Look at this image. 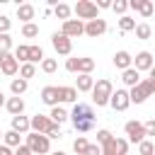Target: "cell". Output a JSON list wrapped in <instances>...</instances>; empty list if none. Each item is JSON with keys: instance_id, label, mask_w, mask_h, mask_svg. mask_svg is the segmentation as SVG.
<instances>
[{"instance_id": "cell-8", "label": "cell", "mask_w": 155, "mask_h": 155, "mask_svg": "<svg viewBox=\"0 0 155 155\" xmlns=\"http://www.w3.org/2000/svg\"><path fill=\"white\" fill-rule=\"evenodd\" d=\"M19 65L22 63L15 58V53H0V73L2 75H17Z\"/></svg>"}, {"instance_id": "cell-10", "label": "cell", "mask_w": 155, "mask_h": 155, "mask_svg": "<svg viewBox=\"0 0 155 155\" xmlns=\"http://www.w3.org/2000/svg\"><path fill=\"white\" fill-rule=\"evenodd\" d=\"M109 104H111V109H114V111H126V109H128V104H131L128 90H114V94H111Z\"/></svg>"}, {"instance_id": "cell-40", "label": "cell", "mask_w": 155, "mask_h": 155, "mask_svg": "<svg viewBox=\"0 0 155 155\" xmlns=\"http://www.w3.org/2000/svg\"><path fill=\"white\" fill-rule=\"evenodd\" d=\"M111 10H114L116 15H121V17H124V15H126V10H128V0H116V2L111 5Z\"/></svg>"}, {"instance_id": "cell-53", "label": "cell", "mask_w": 155, "mask_h": 155, "mask_svg": "<svg viewBox=\"0 0 155 155\" xmlns=\"http://www.w3.org/2000/svg\"><path fill=\"white\" fill-rule=\"evenodd\" d=\"M2 136H5V133H2V131H0V143H2Z\"/></svg>"}, {"instance_id": "cell-20", "label": "cell", "mask_w": 155, "mask_h": 155, "mask_svg": "<svg viewBox=\"0 0 155 155\" xmlns=\"http://www.w3.org/2000/svg\"><path fill=\"white\" fill-rule=\"evenodd\" d=\"M5 109H7L12 116H19V114H24V99H22V97H10L7 104H5Z\"/></svg>"}, {"instance_id": "cell-17", "label": "cell", "mask_w": 155, "mask_h": 155, "mask_svg": "<svg viewBox=\"0 0 155 155\" xmlns=\"http://www.w3.org/2000/svg\"><path fill=\"white\" fill-rule=\"evenodd\" d=\"M58 99L65 102V104H78V90H75V87L58 85Z\"/></svg>"}, {"instance_id": "cell-29", "label": "cell", "mask_w": 155, "mask_h": 155, "mask_svg": "<svg viewBox=\"0 0 155 155\" xmlns=\"http://www.w3.org/2000/svg\"><path fill=\"white\" fill-rule=\"evenodd\" d=\"M119 29H121V34L124 31H136V19H131L128 15L119 17Z\"/></svg>"}, {"instance_id": "cell-7", "label": "cell", "mask_w": 155, "mask_h": 155, "mask_svg": "<svg viewBox=\"0 0 155 155\" xmlns=\"http://www.w3.org/2000/svg\"><path fill=\"white\" fill-rule=\"evenodd\" d=\"M51 46L56 48V53L70 56V51H73V39H68L63 31H53V34H51Z\"/></svg>"}, {"instance_id": "cell-42", "label": "cell", "mask_w": 155, "mask_h": 155, "mask_svg": "<svg viewBox=\"0 0 155 155\" xmlns=\"http://www.w3.org/2000/svg\"><path fill=\"white\" fill-rule=\"evenodd\" d=\"M116 138V136H114ZM114 138L107 143V145H102V155H116V148H114Z\"/></svg>"}, {"instance_id": "cell-22", "label": "cell", "mask_w": 155, "mask_h": 155, "mask_svg": "<svg viewBox=\"0 0 155 155\" xmlns=\"http://www.w3.org/2000/svg\"><path fill=\"white\" fill-rule=\"evenodd\" d=\"M2 143L7 145V148H19L22 145V133H17V131H5V136H2Z\"/></svg>"}, {"instance_id": "cell-21", "label": "cell", "mask_w": 155, "mask_h": 155, "mask_svg": "<svg viewBox=\"0 0 155 155\" xmlns=\"http://www.w3.org/2000/svg\"><path fill=\"white\" fill-rule=\"evenodd\" d=\"M121 80H124V85L136 87V85H140V73H138L136 68H128V70H124V73H121Z\"/></svg>"}, {"instance_id": "cell-38", "label": "cell", "mask_w": 155, "mask_h": 155, "mask_svg": "<svg viewBox=\"0 0 155 155\" xmlns=\"http://www.w3.org/2000/svg\"><path fill=\"white\" fill-rule=\"evenodd\" d=\"M111 138H114L111 131H107V128H99V131H97V145H107Z\"/></svg>"}, {"instance_id": "cell-23", "label": "cell", "mask_w": 155, "mask_h": 155, "mask_svg": "<svg viewBox=\"0 0 155 155\" xmlns=\"http://www.w3.org/2000/svg\"><path fill=\"white\" fill-rule=\"evenodd\" d=\"M92 70H94V61H92L90 56L78 58V75H90Z\"/></svg>"}, {"instance_id": "cell-9", "label": "cell", "mask_w": 155, "mask_h": 155, "mask_svg": "<svg viewBox=\"0 0 155 155\" xmlns=\"http://www.w3.org/2000/svg\"><path fill=\"white\" fill-rule=\"evenodd\" d=\"M61 31H63L68 39H78V36L85 34V22H82V19H68V22H63Z\"/></svg>"}, {"instance_id": "cell-54", "label": "cell", "mask_w": 155, "mask_h": 155, "mask_svg": "<svg viewBox=\"0 0 155 155\" xmlns=\"http://www.w3.org/2000/svg\"><path fill=\"white\" fill-rule=\"evenodd\" d=\"M0 82H2V78H0Z\"/></svg>"}, {"instance_id": "cell-43", "label": "cell", "mask_w": 155, "mask_h": 155, "mask_svg": "<svg viewBox=\"0 0 155 155\" xmlns=\"http://www.w3.org/2000/svg\"><path fill=\"white\" fill-rule=\"evenodd\" d=\"M85 155H102V145L90 143V145H87V150H85Z\"/></svg>"}, {"instance_id": "cell-48", "label": "cell", "mask_w": 155, "mask_h": 155, "mask_svg": "<svg viewBox=\"0 0 155 155\" xmlns=\"http://www.w3.org/2000/svg\"><path fill=\"white\" fill-rule=\"evenodd\" d=\"M111 5H114L111 0H97V10H109Z\"/></svg>"}, {"instance_id": "cell-32", "label": "cell", "mask_w": 155, "mask_h": 155, "mask_svg": "<svg viewBox=\"0 0 155 155\" xmlns=\"http://www.w3.org/2000/svg\"><path fill=\"white\" fill-rule=\"evenodd\" d=\"M138 12H140V17H145V19H148V17H153V15H155V5H153L150 0H140V10H138Z\"/></svg>"}, {"instance_id": "cell-49", "label": "cell", "mask_w": 155, "mask_h": 155, "mask_svg": "<svg viewBox=\"0 0 155 155\" xmlns=\"http://www.w3.org/2000/svg\"><path fill=\"white\" fill-rule=\"evenodd\" d=\"M0 155H15V153H12V148H7L5 143H0Z\"/></svg>"}, {"instance_id": "cell-34", "label": "cell", "mask_w": 155, "mask_h": 155, "mask_svg": "<svg viewBox=\"0 0 155 155\" xmlns=\"http://www.w3.org/2000/svg\"><path fill=\"white\" fill-rule=\"evenodd\" d=\"M41 61H44V48H41V46H31V48H29V63L36 65V63H41Z\"/></svg>"}, {"instance_id": "cell-14", "label": "cell", "mask_w": 155, "mask_h": 155, "mask_svg": "<svg viewBox=\"0 0 155 155\" xmlns=\"http://www.w3.org/2000/svg\"><path fill=\"white\" fill-rule=\"evenodd\" d=\"M41 102L48 104L51 109L58 107V104H61V99H58V87H56V85H46V87L41 90Z\"/></svg>"}, {"instance_id": "cell-16", "label": "cell", "mask_w": 155, "mask_h": 155, "mask_svg": "<svg viewBox=\"0 0 155 155\" xmlns=\"http://www.w3.org/2000/svg\"><path fill=\"white\" fill-rule=\"evenodd\" d=\"M34 15H36V10H34L31 2H22V5H17V17L22 19V24H29V22L34 19Z\"/></svg>"}, {"instance_id": "cell-19", "label": "cell", "mask_w": 155, "mask_h": 155, "mask_svg": "<svg viewBox=\"0 0 155 155\" xmlns=\"http://www.w3.org/2000/svg\"><path fill=\"white\" fill-rule=\"evenodd\" d=\"M94 87V78L92 75H78L75 78V90L78 92H92Z\"/></svg>"}, {"instance_id": "cell-27", "label": "cell", "mask_w": 155, "mask_h": 155, "mask_svg": "<svg viewBox=\"0 0 155 155\" xmlns=\"http://www.w3.org/2000/svg\"><path fill=\"white\" fill-rule=\"evenodd\" d=\"M150 34H153V27H150L148 22H140V24H136V39L145 41V39H150Z\"/></svg>"}, {"instance_id": "cell-18", "label": "cell", "mask_w": 155, "mask_h": 155, "mask_svg": "<svg viewBox=\"0 0 155 155\" xmlns=\"http://www.w3.org/2000/svg\"><path fill=\"white\" fill-rule=\"evenodd\" d=\"M12 131H17V133H29V131H31V119L24 116V114L12 116Z\"/></svg>"}, {"instance_id": "cell-6", "label": "cell", "mask_w": 155, "mask_h": 155, "mask_svg": "<svg viewBox=\"0 0 155 155\" xmlns=\"http://www.w3.org/2000/svg\"><path fill=\"white\" fill-rule=\"evenodd\" d=\"M124 131H126V140L128 143H136V145H140L143 140H145V126L140 124V121H126L124 124Z\"/></svg>"}, {"instance_id": "cell-47", "label": "cell", "mask_w": 155, "mask_h": 155, "mask_svg": "<svg viewBox=\"0 0 155 155\" xmlns=\"http://www.w3.org/2000/svg\"><path fill=\"white\" fill-rule=\"evenodd\" d=\"M15 155H34V153L29 150V145H27V143H22L19 148H15Z\"/></svg>"}, {"instance_id": "cell-26", "label": "cell", "mask_w": 155, "mask_h": 155, "mask_svg": "<svg viewBox=\"0 0 155 155\" xmlns=\"http://www.w3.org/2000/svg\"><path fill=\"white\" fill-rule=\"evenodd\" d=\"M70 12H73V7H70V5H65V2H58V5L53 7L56 19H63V22H68V19H70Z\"/></svg>"}, {"instance_id": "cell-2", "label": "cell", "mask_w": 155, "mask_h": 155, "mask_svg": "<svg viewBox=\"0 0 155 155\" xmlns=\"http://www.w3.org/2000/svg\"><path fill=\"white\" fill-rule=\"evenodd\" d=\"M111 94H114L111 80L99 78V80L94 82V87H92V104H94V107H107L109 99H111Z\"/></svg>"}, {"instance_id": "cell-39", "label": "cell", "mask_w": 155, "mask_h": 155, "mask_svg": "<svg viewBox=\"0 0 155 155\" xmlns=\"http://www.w3.org/2000/svg\"><path fill=\"white\" fill-rule=\"evenodd\" d=\"M10 48H12V36L0 34V53H10Z\"/></svg>"}, {"instance_id": "cell-5", "label": "cell", "mask_w": 155, "mask_h": 155, "mask_svg": "<svg viewBox=\"0 0 155 155\" xmlns=\"http://www.w3.org/2000/svg\"><path fill=\"white\" fill-rule=\"evenodd\" d=\"M73 12L78 15V19H85V22H92V19L99 17L97 2H92V0H78L75 7H73Z\"/></svg>"}, {"instance_id": "cell-13", "label": "cell", "mask_w": 155, "mask_h": 155, "mask_svg": "<svg viewBox=\"0 0 155 155\" xmlns=\"http://www.w3.org/2000/svg\"><path fill=\"white\" fill-rule=\"evenodd\" d=\"M53 126V121H51V116H46V114H34L31 116V131L34 133H48V128Z\"/></svg>"}, {"instance_id": "cell-12", "label": "cell", "mask_w": 155, "mask_h": 155, "mask_svg": "<svg viewBox=\"0 0 155 155\" xmlns=\"http://www.w3.org/2000/svg\"><path fill=\"white\" fill-rule=\"evenodd\" d=\"M153 65H155V61H153V53L150 51H140V53H136V58H133V68L138 70V73H143V70H153Z\"/></svg>"}, {"instance_id": "cell-4", "label": "cell", "mask_w": 155, "mask_h": 155, "mask_svg": "<svg viewBox=\"0 0 155 155\" xmlns=\"http://www.w3.org/2000/svg\"><path fill=\"white\" fill-rule=\"evenodd\" d=\"M24 143L29 145V150H31L34 155H46V153L51 150V138L44 136V133H34V131H29Z\"/></svg>"}, {"instance_id": "cell-44", "label": "cell", "mask_w": 155, "mask_h": 155, "mask_svg": "<svg viewBox=\"0 0 155 155\" xmlns=\"http://www.w3.org/2000/svg\"><path fill=\"white\" fill-rule=\"evenodd\" d=\"M65 70L68 73H78V58H68L65 61Z\"/></svg>"}, {"instance_id": "cell-3", "label": "cell", "mask_w": 155, "mask_h": 155, "mask_svg": "<svg viewBox=\"0 0 155 155\" xmlns=\"http://www.w3.org/2000/svg\"><path fill=\"white\" fill-rule=\"evenodd\" d=\"M153 94H155V80H150V78H143L140 85H136V87L128 90L131 104H143V102H145L148 97H153Z\"/></svg>"}, {"instance_id": "cell-28", "label": "cell", "mask_w": 155, "mask_h": 155, "mask_svg": "<svg viewBox=\"0 0 155 155\" xmlns=\"http://www.w3.org/2000/svg\"><path fill=\"white\" fill-rule=\"evenodd\" d=\"M29 44H19L17 48H15V58L19 61V63H29Z\"/></svg>"}, {"instance_id": "cell-33", "label": "cell", "mask_w": 155, "mask_h": 155, "mask_svg": "<svg viewBox=\"0 0 155 155\" xmlns=\"http://www.w3.org/2000/svg\"><path fill=\"white\" fill-rule=\"evenodd\" d=\"M22 36H24V39H34V36H39V27H36L34 22L22 24Z\"/></svg>"}, {"instance_id": "cell-25", "label": "cell", "mask_w": 155, "mask_h": 155, "mask_svg": "<svg viewBox=\"0 0 155 155\" xmlns=\"http://www.w3.org/2000/svg\"><path fill=\"white\" fill-rule=\"evenodd\" d=\"M48 116H51V121H53V124H58V126H61V124H65V121L70 119V114H68V111H65L61 104H58V107H53Z\"/></svg>"}, {"instance_id": "cell-35", "label": "cell", "mask_w": 155, "mask_h": 155, "mask_svg": "<svg viewBox=\"0 0 155 155\" xmlns=\"http://www.w3.org/2000/svg\"><path fill=\"white\" fill-rule=\"evenodd\" d=\"M41 70H44L46 75L56 73V70H58V61H56V58H44V61H41Z\"/></svg>"}, {"instance_id": "cell-45", "label": "cell", "mask_w": 155, "mask_h": 155, "mask_svg": "<svg viewBox=\"0 0 155 155\" xmlns=\"http://www.w3.org/2000/svg\"><path fill=\"white\" fill-rule=\"evenodd\" d=\"M46 136H48V138H61V136H63V133H61V126H58V124H53V126L48 128V133H46Z\"/></svg>"}, {"instance_id": "cell-31", "label": "cell", "mask_w": 155, "mask_h": 155, "mask_svg": "<svg viewBox=\"0 0 155 155\" xmlns=\"http://www.w3.org/2000/svg\"><path fill=\"white\" fill-rule=\"evenodd\" d=\"M87 145H90V140H87L85 136H78V138L73 140V150H75L78 155H85V150H87Z\"/></svg>"}, {"instance_id": "cell-37", "label": "cell", "mask_w": 155, "mask_h": 155, "mask_svg": "<svg viewBox=\"0 0 155 155\" xmlns=\"http://www.w3.org/2000/svg\"><path fill=\"white\" fill-rule=\"evenodd\" d=\"M114 148H116V155H128V140L126 138H114Z\"/></svg>"}, {"instance_id": "cell-46", "label": "cell", "mask_w": 155, "mask_h": 155, "mask_svg": "<svg viewBox=\"0 0 155 155\" xmlns=\"http://www.w3.org/2000/svg\"><path fill=\"white\" fill-rule=\"evenodd\" d=\"M143 126H145V133L148 136H155V119H148Z\"/></svg>"}, {"instance_id": "cell-52", "label": "cell", "mask_w": 155, "mask_h": 155, "mask_svg": "<svg viewBox=\"0 0 155 155\" xmlns=\"http://www.w3.org/2000/svg\"><path fill=\"white\" fill-rule=\"evenodd\" d=\"M53 155H65V153H61V150H56V153H53Z\"/></svg>"}, {"instance_id": "cell-1", "label": "cell", "mask_w": 155, "mask_h": 155, "mask_svg": "<svg viewBox=\"0 0 155 155\" xmlns=\"http://www.w3.org/2000/svg\"><path fill=\"white\" fill-rule=\"evenodd\" d=\"M94 119H97V114H94V107L92 104H73V111H70V121H73V128L78 131V133H87V131H92L94 128Z\"/></svg>"}, {"instance_id": "cell-30", "label": "cell", "mask_w": 155, "mask_h": 155, "mask_svg": "<svg viewBox=\"0 0 155 155\" xmlns=\"http://www.w3.org/2000/svg\"><path fill=\"white\" fill-rule=\"evenodd\" d=\"M34 75H36V65H34V63H22V65H19V78L29 80V78H34Z\"/></svg>"}, {"instance_id": "cell-51", "label": "cell", "mask_w": 155, "mask_h": 155, "mask_svg": "<svg viewBox=\"0 0 155 155\" xmlns=\"http://www.w3.org/2000/svg\"><path fill=\"white\" fill-rule=\"evenodd\" d=\"M150 80H155V65H153V70H150Z\"/></svg>"}, {"instance_id": "cell-36", "label": "cell", "mask_w": 155, "mask_h": 155, "mask_svg": "<svg viewBox=\"0 0 155 155\" xmlns=\"http://www.w3.org/2000/svg\"><path fill=\"white\" fill-rule=\"evenodd\" d=\"M138 155H155V143L145 138V140L138 145Z\"/></svg>"}, {"instance_id": "cell-15", "label": "cell", "mask_w": 155, "mask_h": 155, "mask_svg": "<svg viewBox=\"0 0 155 155\" xmlns=\"http://www.w3.org/2000/svg\"><path fill=\"white\" fill-rule=\"evenodd\" d=\"M114 65L124 73V70L133 68V56H131L128 51H116V53H114Z\"/></svg>"}, {"instance_id": "cell-11", "label": "cell", "mask_w": 155, "mask_h": 155, "mask_svg": "<svg viewBox=\"0 0 155 155\" xmlns=\"http://www.w3.org/2000/svg\"><path fill=\"white\" fill-rule=\"evenodd\" d=\"M104 31H107V19L97 17V19H92V22H85V36L97 39V36H102Z\"/></svg>"}, {"instance_id": "cell-50", "label": "cell", "mask_w": 155, "mask_h": 155, "mask_svg": "<svg viewBox=\"0 0 155 155\" xmlns=\"http://www.w3.org/2000/svg\"><path fill=\"white\" fill-rule=\"evenodd\" d=\"M7 104V99H5V94H2V90H0V107H5Z\"/></svg>"}, {"instance_id": "cell-24", "label": "cell", "mask_w": 155, "mask_h": 155, "mask_svg": "<svg viewBox=\"0 0 155 155\" xmlns=\"http://www.w3.org/2000/svg\"><path fill=\"white\" fill-rule=\"evenodd\" d=\"M27 87H29V80H24V78H15V80L10 82V90H12L15 97H22V94L27 92Z\"/></svg>"}, {"instance_id": "cell-41", "label": "cell", "mask_w": 155, "mask_h": 155, "mask_svg": "<svg viewBox=\"0 0 155 155\" xmlns=\"http://www.w3.org/2000/svg\"><path fill=\"white\" fill-rule=\"evenodd\" d=\"M10 27H12V19L7 15H0V34H10Z\"/></svg>"}]
</instances>
